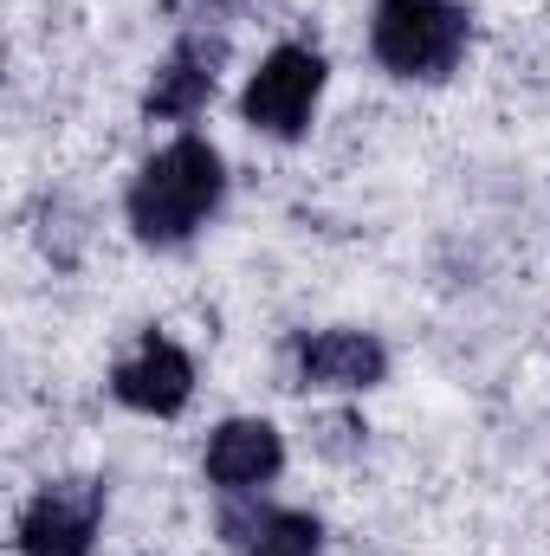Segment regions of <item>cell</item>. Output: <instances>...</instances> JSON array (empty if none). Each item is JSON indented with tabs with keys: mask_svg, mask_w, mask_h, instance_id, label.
I'll return each instance as SVG.
<instances>
[{
	"mask_svg": "<svg viewBox=\"0 0 550 556\" xmlns=\"http://www.w3.org/2000/svg\"><path fill=\"white\" fill-rule=\"evenodd\" d=\"M111 395H117L124 408H137V415L168 420V415H182V408H188V395H195V363H188V350H182V343L149 337L130 363H117Z\"/></svg>",
	"mask_w": 550,
	"mask_h": 556,
	"instance_id": "obj_8",
	"label": "cell"
},
{
	"mask_svg": "<svg viewBox=\"0 0 550 556\" xmlns=\"http://www.w3.org/2000/svg\"><path fill=\"white\" fill-rule=\"evenodd\" d=\"M104 525V485L98 479H52L20 511V551L26 556H91Z\"/></svg>",
	"mask_w": 550,
	"mask_h": 556,
	"instance_id": "obj_4",
	"label": "cell"
},
{
	"mask_svg": "<svg viewBox=\"0 0 550 556\" xmlns=\"http://www.w3.org/2000/svg\"><path fill=\"white\" fill-rule=\"evenodd\" d=\"M208 7H214V0H208Z\"/></svg>",
	"mask_w": 550,
	"mask_h": 556,
	"instance_id": "obj_10",
	"label": "cell"
},
{
	"mask_svg": "<svg viewBox=\"0 0 550 556\" xmlns=\"http://www.w3.org/2000/svg\"><path fill=\"white\" fill-rule=\"evenodd\" d=\"M227 201V162L208 137H175L168 149H155L137 168L130 194H124V214H130V233L142 247H188Z\"/></svg>",
	"mask_w": 550,
	"mask_h": 556,
	"instance_id": "obj_1",
	"label": "cell"
},
{
	"mask_svg": "<svg viewBox=\"0 0 550 556\" xmlns=\"http://www.w3.org/2000/svg\"><path fill=\"white\" fill-rule=\"evenodd\" d=\"M383 376H389V350L370 330H311L298 343L304 389H376Z\"/></svg>",
	"mask_w": 550,
	"mask_h": 556,
	"instance_id": "obj_9",
	"label": "cell"
},
{
	"mask_svg": "<svg viewBox=\"0 0 550 556\" xmlns=\"http://www.w3.org/2000/svg\"><path fill=\"white\" fill-rule=\"evenodd\" d=\"M221 538L240 556H324V525L311 511L260 505V492L221 505Z\"/></svg>",
	"mask_w": 550,
	"mask_h": 556,
	"instance_id": "obj_7",
	"label": "cell"
},
{
	"mask_svg": "<svg viewBox=\"0 0 550 556\" xmlns=\"http://www.w3.org/2000/svg\"><path fill=\"white\" fill-rule=\"evenodd\" d=\"M473 39V13L466 0H376L370 13V52L383 72L409 78V85H440L460 72Z\"/></svg>",
	"mask_w": 550,
	"mask_h": 556,
	"instance_id": "obj_2",
	"label": "cell"
},
{
	"mask_svg": "<svg viewBox=\"0 0 550 556\" xmlns=\"http://www.w3.org/2000/svg\"><path fill=\"white\" fill-rule=\"evenodd\" d=\"M285 466V440H278L273 420H253V415H234L214 427L208 440V485L221 498H247V492H266Z\"/></svg>",
	"mask_w": 550,
	"mask_h": 556,
	"instance_id": "obj_6",
	"label": "cell"
},
{
	"mask_svg": "<svg viewBox=\"0 0 550 556\" xmlns=\"http://www.w3.org/2000/svg\"><path fill=\"white\" fill-rule=\"evenodd\" d=\"M324 78H330V65H324L317 46H298V39H291V46H273V52L260 59V72L247 78V91H240V117H247L260 137L298 142L311 130V117H317Z\"/></svg>",
	"mask_w": 550,
	"mask_h": 556,
	"instance_id": "obj_3",
	"label": "cell"
},
{
	"mask_svg": "<svg viewBox=\"0 0 550 556\" xmlns=\"http://www.w3.org/2000/svg\"><path fill=\"white\" fill-rule=\"evenodd\" d=\"M221 65H227V39L221 33H182L168 46V59L155 65L149 91H142V117L149 124H188L208 111L214 85H221Z\"/></svg>",
	"mask_w": 550,
	"mask_h": 556,
	"instance_id": "obj_5",
	"label": "cell"
}]
</instances>
